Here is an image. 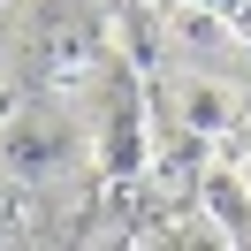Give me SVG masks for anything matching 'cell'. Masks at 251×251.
I'll list each match as a JSON object with an SVG mask.
<instances>
[{
  "instance_id": "3957f363",
  "label": "cell",
  "mask_w": 251,
  "mask_h": 251,
  "mask_svg": "<svg viewBox=\"0 0 251 251\" xmlns=\"http://www.w3.org/2000/svg\"><path fill=\"white\" fill-rule=\"evenodd\" d=\"M145 84H137V61L107 53V76H99V168L122 183V175L145 168Z\"/></svg>"
},
{
  "instance_id": "6da1fadb",
  "label": "cell",
  "mask_w": 251,
  "mask_h": 251,
  "mask_svg": "<svg viewBox=\"0 0 251 251\" xmlns=\"http://www.w3.org/2000/svg\"><path fill=\"white\" fill-rule=\"evenodd\" d=\"M16 31H0V53L16 61L23 92H69L99 61V16L107 0H16Z\"/></svg>"
},
{
  "instance_id": "30bf717a",
  "label": "cell",
  "mask_w": 251,
  "mask_h": 251,
  "mask_svg": "<svg viewBox=\"0 0 251 251\" xmlns=\"http://www.w3.org/2000/svg\"><path fill=\"white\" fill-rule=\"evenodd\" d=\"M0 31H8V23H0Z\"/></svg>"
},
{
  "instance_id": "5b68a950",
  "label": "cell",
  "mask_w": 251,
  "mask_h": 251,
  "mask_svg": "<svg viewBox=\"0 0 251 251\" xmlns=\"http://www.w3.org/2000/svg\"><path fill=\"white\" fill-rule=\"evenodd\" d=\"M228 160H251V99H244V114L228 122Z\"/></svg>"
},
{
  "instance_id": "7a4b0ae2",
  "label": "cell",
  "mask_w": 251,
  "mask_h": 251,
  "mask_svg": "<svg viewBox=\"0 0 251 251\" xmlns=\"http://www.w3.org/2000/svg\"><path fill=\"white\" fill-rule=\"evenodd\" d=\"M92 160L84 129L53 107V92H23L16 107H0V175L23 190H53Z\"/></svg>"
},
{
  "instance_id": "ba28073f",
  "label": "cell",
  "mask_w": 251,
  "mask_h": 251,
  "mask_svg": "<svg viewBox=\"0 0 251 251\" xmlns=\"http://www.w3.org/2000/svg\"><path fill=\"white\" fill-rule=\"evenodd\" d=\"M236 175H244V190H251V160H236Z\"/></svg>"
},
{
  "instance_id": "277c9868",
  "label": "cell",
  "mask_w": 251,
  "mask_h": 251,
  "mask_svg": "<svg viewBox=\"0 0 251 251\" xmlns=\"http://www.w3.org/2000/svg\"><path fill=\"white\" fill-rule=\"evenodd\" d=\"M198 198H205V221H213L221 244H251V190H244V175H236V160H213V168H205Z\"/></svg>"
},
{
  "instance_id": "9c48e42d",
  "label": "cell",
  "mask_w": 251,
  "mask_h": 251,
  "mask_svg": "<svg viewBox=\"0 0 251 251\" xmlns=\"http://www.w3.org/2000/svg\"><path fill=\"white\" fill-rule=\"evenodd\" d=\"M8 8H16V0H0V16H8Z\"/></svg>"
},
{
  "instance_id": "52a82bcc",
  "label": "cell",
  "mask_w": 251,
  "mask_h": 251,
  "mask_svg": "<svg viewBox=\"0 0 251 251\" xmlns=\"http://www.w3.org/2000/svg\"><path fill=\"white\" fill-rule=\"evenodd\" d=\"M107 16H122V23H137V16H145V0H107Z\"/></svg>"
},
{
  "instance_id": "8992f818",
  "label": "cell",
  "mask_w": 251,
  "mask_h": 251,
  "mask_svg": "<svg viewBox=\"0 0 251 251\" xmlns=\"http://www.w3.org/2000/svg\"><path fill=\"white\" fill-rule=\"evenodd\" d=\"M190 8H213V16H244L251 0H190Z\"/></svg>"
}]
</instances>
